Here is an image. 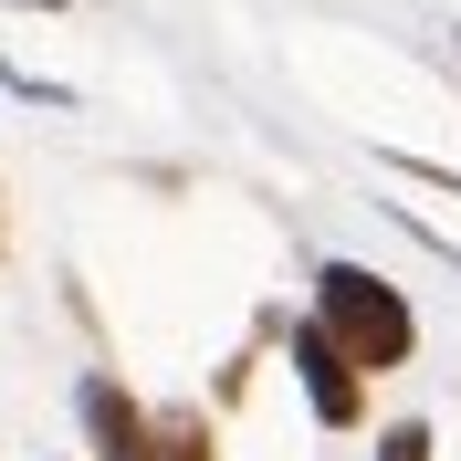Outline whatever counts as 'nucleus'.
<instances>
[{
    "label": "nucleus",
    "instance_id": "1",
    "mask_svg": "<svg viewBox=\"0 0 461 461\" xmlns=\"http://www.w3.org/2000/svg\"><path fill=\"white\" fill-rule=\"evenodd\" d=\"M315 325L346 346V367H399L420 346V315L399 304V284H377L367 262H325L315 273Z\"/></svg>",
    "mask_w": 461,
    "mask_h": 461
},
{
    "label": "nucleus",
    "instance_id": "2",
    "mask_svg": "<svg viewBox=\"0 0 461 461\" xmlns=\"http://www.w3.org/2000/svg\"><path fill=\"white\" fill-rule=\"evenodd\" d=\"M294 367H304V399H315L325 430H357L367 420V367H346V346L325 325H294Z\"/></svg>",
    "mask_w": 461,
    "mask_h": 461
},
{
    "label": "nucleus",
    "instance_id": "3",
    "mask_svg": "<svg viewBox=\"0 0 461 461\" xmlns=\"http://www.w3.org/2000/svg\"><path fill=\"white\" fill-rule=\"evenodd\" d=\"M85 430H95V451L105 461H158V430H147V409L126 399V388H115V377H85Z\"/></svg>",
    "mask_w": 461,
    "mask_h": 461
},
{
    "label": "nucleus",
    "instance_id": "4",
    "mask_svg": "<svg viewBox=\"0 0 461 461\" xmlns=\"http://www.w3.org/2000/svg\"><path fill=\"white\" fill-rule=\"evenodd\" d=\"M377 461H430V430H420V420H399V430L377 440Z\"/></svg>",
    "mask_w": 461,
    "mask_h": 461
},
{
    "label": "nucleus",
    "instance_id": "5",
    "mask_svg": "<svg viewBox=\"0 0 461 461\" xmlns=\"http://www.w3.org/2000/svg\"><path fill=\"white\" fill-rule=\"evenodd\" d=\"M0 252H11V221H0Z\"/></svg>",
    "mask_w": 461,
    "mask_h": 461
}]
</instances>
